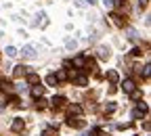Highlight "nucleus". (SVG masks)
Listing matches in <instances>:
<instances>
[{
	"instance_id": "1",
	"label": "nucleus",
	"mask_w": 151,
	"mask_h": 136,
	"mask_svg": "<svg viewBox=\"0 0 151 136\" xmlns=\"http://www.w3.org/2000/svg\"><path fill=\"white\" fill-rule=\"evenodd\" d=\"M23 57H27V59H32V57H36V48L34 46H23Z\"/></svg>"
},
{
	"instance_id": "2",
	"label": "nucleus",
	"mask_w": 151,
	"mask_h": 136,
	"mask_svg": "<svg viewBox=\"0 0 151 136\" xmlns=\"http://www.w3.org/2000/svg\"><path fill=\"white\" fill-rule=\"evenodd\" d=\"M23 126H25V124H23V120H15L11 128H13V132H21V130H23Z\"/></svg>"
},
{
	"instance_id": "3",
	"label": "nucleus",
	"mask_w": 151,
	"mask_h": 136,
	"mask_svg": "<svg viewBox=\"0 0 151 136\" xmlns=\"http://www.w3.org/2000/svg\"><path fill=\"white\" fill-rule=\"evenodd\" d=\"M122 88H124V92H132V90H134V82H132V80H124Z\"/></svg>"
},
{
	"instance_id": "4",
	"label": "nucleus",
	"mask_w": 151,
	"mask_h": 136,
	"mask_svg": "<svg viewBox=\"0 0 151 136\" xmlns=\"http://www.w3.org/2000/svg\"><path fill=\"white\" fill-rule=\"evenodd\" d=\"M63 105H65V99H63V96H55V99H52V107L61 109Z\"/></svg>"
},
{
	"instance_id": "5",
	"label": "nucleus",
	"mask_w": 151,
	"mask_h": 136,
	"mask_svg": "<svg viewBox=\"0 0 151 136\" xmlns=\"http://www.w3.org/2000/svg\"><path fill=\"white\" fill-rule=\"evenodd\" d=\"M25 73H27V67H23V65L15 67V77H21V75H25Z\"/></svg>"
},
{
	"instance_id": "6",
	"label": "nucleus",
	"mask_w": 151,
	"mask_h": 136,
	"mask_svg": "<svg viewBox=\"0 0 151 136\" xmlns=\"http://www.w3.org/2000/svg\"><path fill=\"white\" fill-rule=\"evenodd\" d=\"M67 124H69V126H73V128H82V126H84V122L73 120V117H69V120H67Z\"/></svg>"
},
{
	"instance_id": "7",
	"label": "nucleus",
	"mask_w": 151,
	"mask_h": 136,
	"mask_svg": "<svg viewBox=\"0 0 151 136\" xmlns=\"http://www.w3.org/2000/svg\"><path fill=\"white\" fill-rule=\"evenodd\" d=\"M76 84H78V86H86V84H88V80H86L84 75H76Z\"/></svg>"
},
{
	"instance_id": "8",
	"label": "nucleus",
	"mask_w": 151,
	"mask_h": 136,
	"mask_svg": "<svg viewBox=\"0 0 151 136\" xmlns=\"http://www.w3.org/2000/svg\"><path fill=\"white\" fill-rule=\"evenodd\" d=\"M107 80L116 84V82H118V73H116V71H107Z\"/></svg>"
},
{
	"instance_id": "9",
	"label": "nucleus",
	"mask_w": 151,
	"mask_h": 136,
	"mask_svg": "<svg viewBox=\"0 0 151 136\" xmlns=\"http://www.w3.org/2000/svg\"><path fill=\"white\" fill-rule=\"evenodd\" d=\"M27 82H29V84H40V77L34 75V73H29V75H27Z\"/></svg>"
},
{
	"instance_id": "10",
	"label": "nucleus",
	"mask_w": 151,
	"mask_h": 136,
	"mask_svg": "<svg viewBox=\"0 0 151 136\" xmlns=\"http://www.w3.org/2000/svg\"><path fill=\"white\" fill-rule=\"evenodd\" d=\"M42 92H44V88H42V86H34V90H32V94H34V96H42Z\"/></svg>"
},
{
	"instance_id": "11",
	"label": "nucleus",
	"mask_w": 151,
	"mask_h": 136,
	"mask_svg": "<svg viewBox=\"0 0 151 136\" xmlns=\"http://www.w3.org/2000/svg\"><path fill=\"white\" fill-rule=\"evenodd\" d=\"M69 113H71V115H80V113H82V107L73 105V107H69Z\"/></svg>"
},
{
	"instance_id": "12",
	"label": "nucleus",
	"mask_w": 151,
	"mask_h": 136,
	"mask_svg": "<svg viewBox=\"0 0 151 136\" xmlns=\"http://www.w3.org/2000/svg\"><path fill=\"white\" fill-rule=\"evenodd\" d=\"M99 57H101V59H107V57H109V50H107V48H99Z\"/></svg>"
},
{
	"instance_id": "13",
	"label": "nucleus",
	"mask_w": 151,
	"mask_h": 136,
	"mask_svg": "<svg viewBox=\"0 0 151 136\" xmlns=\"http://www.w3.org/2000/svg\"><path fill=\"white\" fill-rule=\"evenodd\" d=\"M73 65L82 67V65H84V57H76V59H73Z\"/></svg>"
},
{
	"instance_id": "14",
	"label": "nucleus",
	"mask_w": 151,
	"mask_h": 136,
	"mask_svg": "<svg viewBox=\"0 0 151 136\" xmlns=\"http://www.w3.org/2000/svg\"><path fill=\"white\" fill-rule=\"evenodd\" d=\"M132 117H134V120L143 117V111H141V109H134V111H132Z\"/></svg>"
},
{
	"instance_id": "15",
	"label": "nucleus",
	"mask_w": 151,
	"mask_h": 136,
	"mask_svg": "<svg viewBox=\"0 0 151 136\" xmlns=\"http://www.w3.org/2000/svg\"><path fill=\"white\" fill-rule=\"evenodd\" d=\"M6 54H9V57H15V54H17V48H15V46H9V48H6Z\"/></svg>"
},
{
	"instance_id": "16",
	"label": "nucleus",
	"mask_w": 151,
	"mask_h": 136,
	"mask_svg": "<svg viewBox=\"0 0 151 136\" xmlns=\"http://www.w3.org/2000/svg\"><path fill=\"white\" fill-rule=\"evenodd\" d=\"M130 96H132L134 101H139V99H141V92H139V90H132V92H130Z\"/></svg>"
},
{
	"instance_id": "17",
	"label": "nucleus",
	"mask_w": 151,
	"mask_h": 136,
	"mask_svg": "<svg viewBox=\"0 0 151 136\" xmlns=\"http://www.w3.org/2000/svg\"><path fill=\"white\" fill-rule=\"evenodd\" d=\"M46 82H48L50 86H55V84H57V77H55V75H48V77H46Z\"/></svg>"
},
{
	"instance_id": "18",
	"label": "nucleus",
	"mask_w": 151,
	"mask_h": 136,
	"mask_svg": "<svg viewBox=\"0 0 151 136\" xmlns=\"http://www.w3.org/2000/svg\"><path fill=\"white\" fill-rule=\"evenodd\" d=\"M105 111H107V113H113V111H116V105H113V103H109V105L105 107Z\"/></svg>"
},
{
	"instance_id": "19",
	"label": "nucleus",
	"mask_w": 151,
	"mask_h": 136,
	"mask_svg": "<svg viewBox=\"0 0 151 136\" xmlns=\"http://www.w3.org/2000/svg\"><path fill=\"white\" fill-rule=\"evenodd\" d=\"M55 77H57V80H65V77H67V73H65V71H59Z\"/></svg>"
},
{
	"instance_id": "20",
	"label": "nucleus",
	"mask_w": 151,
	"mask_h": 136,
	"mask_svg": "<svg viewBox=\"0 0 151 136\" xmlns=\"http://www.w3.org/2000/svg\"><path fill=\"white\" fill-rule=\"evenodd\" d=\"M76 46H78V44H76V40H69V42H67V48H69V50H73Z\"/></svg>"
},
{
	"instance_id": "21",
	"label": "nucleus",
	"mask_w": 151,
	"mask_h": 136,
	"mask_svg": "<svg viewBox=\"0 0 151 136\" xmlns=\"http://www.w3.org/2000/svg\"><path fill=\"white\" fill-rule=\"evenodd\" d=\"M103 4H105L107 9H113V0H103Z\"/></svg>"
},
{
	"instance_id": "22",
	"label": "nucleus",
	"mask_w": 151,
	"mask_h": 136,
	"mask_svg": "<svg viewBox=\"0 0 151 136\" xmlns=\"http://www.w3.org/2000/svg\"><path fill=\"white\" fill-rule=\"evenodd\" d=\"M149 69H151V67H149V65H145V69H143V75H145V77H149Z\"/></svg>"
},
{
	"instance_id": "23",
	"label": "nucleus",
	"mask_w": 151,
	"mask_h": 136,
	"mask_svg": "<svg viewBox=\"0 0 151 136\" xmlns=\"http://www.w3.org/2000/svg\"><path fill=\"white\" fill-rule=\"evenodd\" d=\"M86 2H88V4H94V0H86Z\"/></svg>"
},
{
	"instance_id": "24",
	"label": "nucleus",
	"mask_w": 151,
	"mask_h": 136,
	"mask_svg": "<svg viewBox=\"0 0 151 136\" xmlns=\"http://www.w3.org/2000/svg\"><path fill=\"white\" fill-rule=\"evenodd\" d=\"M139 2H141V4H147V0H139Z\"/></svg>"
}]
</instances>
